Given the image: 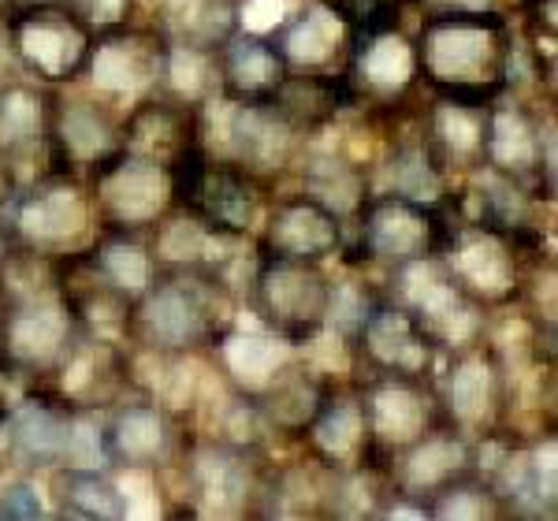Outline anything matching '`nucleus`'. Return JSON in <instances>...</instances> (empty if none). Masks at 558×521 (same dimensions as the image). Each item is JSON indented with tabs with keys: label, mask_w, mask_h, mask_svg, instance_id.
<instances>
[{
	"label": "nucleus",
	"mask_w": 558,
	"mask_h": 521,
	"mask_svg": "<svg viewBox=\"0 0 558 521\" xmlns=\"http://www.w3.org/2000/svg\"><path fill=\"white\" fill-rule=\"evenodd\" d=\"M83 20L94 26L97 34L120 31V26L134 23V12H138V0H68Z\"/></svg>",
	"instance_id": "c756f323"
},
{
	"label": "nucleus",
	"mask_w": 558,
	"mask_h": 521,
	"mask_svg": "<svg viewBox=\"0 0 558 521\" xmlns=\"http://www.w3.org/2000/svg\"><path fill=\"white\" fill-rule=\"evenodd\" d=\"M476 473L473 465V439L458 433L451 421L432 425L425 436H417L410 447L391 455L387 462V484L391 496H407L428 510V499L444 492L447 484Z\"/></svg>",
	"instance_id": "2eb2a0df"
},
{
	"label": "nucleus",
	"mask_w": 558,
	"mask_h": 521,
	"mask_svg": "<svg viewBox=\"0 0 558 521\" xmlns=\"http://www.w3.org/2000/svg\"><path fill=\"white\" fill-rule=\"evenodd\" d=\"M362 407L373 436L376 462L387 470L391 455L410 447L417 436H425L432 425L444 421L436 388L432 380H407V376H362L357 380Z\"/></svg>",
	"instance_id": "4468645a"
},
{
	"label": "nucleus",
	"mask_w": 558,
	"mask_h": 521,
	"mask_svg": "<svg viewBox=\"0 0 558 521\" xmlns=\"http://www.w3.org/2000/svg\"><path fill=\"white\" fill-rule=\"evenodd\" d=\"M228 160L257 179H272L299 157V131L279 116L272 101H231Z\"/></svg>",
	"instance_id": "a211bd4d"
},
{
	"label": "nucleus",
	"mask_w": 558,
	"mask_h": 521,
	"mask_svg": "<svg viewBox=\"0 0 558 521\" xmlns=\"http://www.w3.org/2000/svg\"><path fill=\"white\" fill-rule=\"evenodd\" d=\"M387 299L417 317V325L436 339L439 350H458L473 339L488 336V310L476 305L458 287L439 257H421L410 265L391 268Z\"/></svg>",
	"instance_id": "6e6552de"
},
{
	"label": "nucleus",
	"mask_w": 558,
	"mask_h": 521,
	"mask_svg": "<svg viewBox=\"0 0 558 521\" xmlns=\"http://www.w3.org/2000/svg\"><path fill=\"white\" fill-rule=\"evenodd\" d=\"M265 179L250 175L246 168L228 157H209L202 175V191H197L194 209L202 220H209L216 231L228 235H254L265 220Z\"/></svg>",
	"instance_id": "412c9836"
},
{
	"label": "nucleus",
	"mask_w": 558,
	"mask_h": 521,
	"mask_svg": "<svg viewBox=\"0 0 558 521\" xmlns=\"http://www.w3.org/2000/svg\"><path fill=\"white\" fill-rule=\"evenodd\" d=\"M287 347L291 343L279 339L276 331H239L228 325L209 343V354L231 391L257 399L260 388L279 373V365L291 358Z\"/></svg>",
	"instance_id": "b1692460"
},
{
	"label": "nucleus",
	"mask_w": 558,
	"mask_h": 521,
	"mask_svg": "<svg viewBox=\"0 0 558 521\" xmlns=\"http://www.w3.org/2000/svg\"><path fill=\"white\" fill-rule=\"evenodd\" d=\"M444 358L447 369L432 376L444 421H451L470 439L499 433L510 413V376L495 343L484 336L458 350H444Z\"/></svg>",
	"instance_id": "423d86ee"
},
{
	"label": "nucleus",
	"mask_w": 558,
	"mask_h": 521,
	"mask_svg": "<svg viewBox=\"0 0 558 521\" xmlns=\"http://www.w3.org/2000/svg\"><path fill=\"white\" fill-rule=\"evenodd\" d=\"M52 502L60 518L78 521H120L128 518V496L105 470L89 462H64L49 477Z\"/></svg>",
	"instance_id": "bb28decb"
},
{
	"label": "nucleus",
	"mask_w": 558,
	"mask_h": 521,
	"mask_svg": "<svg viewBox=\"0 0 558 521\" xmlns=\"http://www.w3.org/2000/svg\"><path fill=\"white\" fill-rule=\"evenodd\" d=\"M94 194L101 228L149 231L153 223L172 209V179L168 165L149 160L142 153L120 149L86 175Z\"/></svg>",
	"instance_id": "9d476101"
},
{
	"label": "nucleus",
	"mask_w": 558,
	"mask_h": 521,
	"mask_svg": "<svg viewBox=\"0 0 558 521\" xmlns=\"http://www.w3.org/2000/svg\"><path fill=\"white\" fill-rule=\"evenodd\" d=\"M12 4H15V0H0V23H4L8 12H12Z\"/></svg>",
	"instance_id": "72a5a7b5"
},
{
	"label": "nucleus",
	"mask_w": 558,
	"mask_h": 521,
	"mask_svg": "<svg viewBox=\"0 0 558 521\" xmlns=\"http://www.w3.org/2000/svg\"><path fill=\"white\" fill-rule=\"evenodd\" d=\"M444 350L417 325L413 313L380 294L350 336V362L357 376H407L432 380Z\"/></svg>",
	"instance_id": "1a4fd4ad"
},
{
	"label": "nucleus",
	"mask_w": 558,
	"mask_h": 521,
	"mask_svg": "<svg viewBox=\"0 0 558 521\" xmlns=\"http://www.w3.org/2000/svg\"><path fill=\"white\" fill-rule=\"evenodd\" d=\"M157 26L168 41L220 49L239 31V0H160Z\"/></svg>",
	"instance_id": "c85d7f7f"
},
{
	"label": "nucleus",
	"mask_w": 558,
	"mask_h": 521,
	"mask_svg": "<svg viewBox=\"0 0 558 521\" xmlns=\"http://www.w3.org/2000/svg\"><path fill=\"white\" fill-rule=\"evenodd\" d=\"M20 246L12 235V228H8V220H4V213H0V268H4V260L12 257V250Z\"/></svg>",
	"instance_id": "473e14b6"
},
{
	"label": "nucleus",
	"mask_w": 558,
	"mask_h": 521,
	"mask_svg": "<svg viewBox=\"0 0 558 521\" xmlns=\"http://www.w3.org/2000/svg\"><path fill=\"white\" fill-rule=\"evenodd\" d=\"M413 49L432 97L492 105L514 86L518 34L499 8H428Z\"/></svg>",
	"instance_id": "f257e3e1"
},
{
	"label": "nucleus",
	"mask_w": 558,
	"mask_h": 521,
	"mask_svg": "<svg viewBox=\"0 0 558 521\" xmlns=\"http://www.w3.org/2000/svg\"><path fill=\"white\" fill-rule=\"evenodd\" d=\"M451 239V217L439 202L410 194H368L347 220L343 250L357 265H384L387 272L421 257H439Z\"/></svg>",
	"instance_id": "20e7f679"
},
{
	"label": "nucleus",
	"mask_w": 558,
	"mask_h": 521,
	"mask_svg": "<svg viewBox=\"0 0 558 521\" xmlns=\"http://www.w3.org/2000/svg\"><path fill=\"white\" fill-rule=\"evenodd\" d=\"M216 60H220L223 101H272L283 78L291 75V64L272 34L235 31L216 49Z\"/></svg>",
	"instance_id": "4be33fe9"
},
{
	"label": "nucleus",
	"mask_w": 558,
	"mask_h": 521,
	"mask_svg": "<svg viewBox=\"0 0 558 521\" xmlns=\"http://www.w3.org/2000/svg\"><path fill=\"white\" fill-rule=\"evenodd\" d=\"M302 194H310L313 202H320L324 209H331L339 220H350L365 205L368 191V172L354 160H347L343 153H305L302 160Z\"/></svg>",
	"instance_id": "cd10ccee"
},
{
	"label": "nucleus",
	"mask_w": 558,
	"mask_h": 521,
	"mask_svg": "<svg viewBox=\"0 0 558 521\" xmlns=\"http://www.w3.org/2000/svg\"><path fill=\"white\" fill-rule=\"evenodd\" d=\"M41 496H38V484L31 481H8L0 488V521H34L41 518Z\"/></svg>",
	"instance_id": "7c9ffc66"
},
{
	"label": "nucleus",
	"mask_w": 558,
	"mask_h": 521,
	"mask_svg": "<svg viewBox=\"0 0 558 521\" xmlns=\"http://www.w3.org/2000/svg\"><path fill=\"white\" fill-rule=\"evenodd\" d=\"M168 38L157 26H120V31L97 34L94 57L86 75L94 86V97L112 105L116 112H131L138 101H146L160 89Z\"/></svg>",
	"instance_id": "9b49d317"
},
{
	"label": "nucleus",
	"mask_w": 558,
	"mask_h": 521,
	"mask_svg": "<svg viewBox=\"0 0 558 521\" xmlns=\"http://www.w3.org/2000/svg\"><path fill=\"white\" fill-rule=\"evenodd\" d=\"M231 287L205 268H160L157 283L134 302L131 347L157 358H186L209 350L231 325Z\"/></svg>",
	"instance_id": "f03ea898"
},
{
	"label": "nucleus",
	"mask_w": 558,
	"mask_h": 521,
	"mask_svg": "<svg viewBox=\"0 0 558 521\" xmlns=\"http://www.w3.org/2000/svg\"><path fill=\"white\" fill-rule=\"evenodd\" d=\"M86 260H89V268L131 305L138 302L160 276V260L153 254L149 231L101 228L97 239L86 246Z\"/></svg>",
	"instance_id": "393cba45"
},
{
	"label": "nucleus",
	"mask_w": 558,
	"mask_h": 521,
	"mask_svg": "<svg viewBox=\"0 0 558 521\" xmlns=\"http://www.w3.org/2000/svg\"><path fill=\"white\" fill-rule=\"evenodd\" d=\"M123 149V112L101 97L52 94L49 138H45V175L86 179L97 165Z\"/></svg>",
	"instance_id": "f8f14e48"
},
{
	"label": "nucleus",
	"mask_w": 558,
	"mask_h": 521,
	"mask_svg": "<svg viewBox=\"0 0 558 521\" xmlns=\"http://www.w3.org/2000/svg\"><path fill=\"white\" fill-rule=\"evenodd\" d=\"M343 235L347 220H339L336 213L324 209L320 202H313L310 194H291L265 209L257 250L272 257L317 260V265H324L328 257L343 254Z\"/></svg>",
	"instance_id": "dca6fc26"
},
{
	"label": "nucleus",
	"mask_w": 558,
	"mask_h": 521,
	"mask_svg": "<svg viewBox=\"0 0 558 521\" xmlns=\"http://www.w3.org/2000/svg\"><path fill=\"white\" fill-rule=\"evenodd\" d=\"M331 388H336V380H331L328 373H317L310 362L291 354L279 365V373L272 380L260 388L254 407L260 410V417H265L272 436L302 439L305 428L313 425V417L320 413Z\"/></svg>",
	"instance_id": "5701e85b"
},
{
	"label": "nucleus",
	"mask_w": 558,
	"mask_h": 521,
	"mask_svg": "<svg viewBox=\"0 0 558 521\" xmlns=\"http://www.w3.org/2000/svg\"><path fill=\"white\" fill-rule=\"evenodd\" d=\"M421 138L444 175H473L484 168V142H488V105H465L432 97L428 112L417 123Z\"/></svg>",
	"instance_id": "aec40b11"
},
{
	"label": "nucleus",
	"mask_w": 558,
	"mask_h": 521,
	"mask_svg": "<svg viewBox=\"0 0 558 521\" xmlns=\"http://www.w3.org/2000/svg\"><path fill=\"white\" fill-rule=\"evenodd\" d=\"M250 302L268 331H276L291 347H310L328 325L331 276L317 260L272 257L257 250Z\"/></svg>",
	"instance_id": "0eeeda50"
},
{
	"label": "nucleus",
	"mask_w": 558,
	"mask_h": 521,
	"mask_svg": "<svg viewBox=\"0 0 558 521\" xmlns=\"http://www.w3.org/2000/svg\"><path fill=\"white\" fill-rule=\"evenodd\" d=\"M305 447H310V458L328 470H376L387 473L380 462H376L373 451V436H368V421H365V407H362V391L354 388H331L328 399H324L320 413L313 417V425L305 428Z\"/></svg>",
	"instance_id": "f3484780"
},
{
	"label": "nucleus",
	"mask_w": 558,
	"mask_h": 521,
	"mask_svg": "<svg viewBox=\"0 0 558 521\" xmlns=\"http://www.w3.org/2000/svg\"><path fill=\"white\" fill-rule=\"evenodd\" d=\"M101 433V458L120 470H165L183 455V433L175 413L153 395H131L108 407Z\"/></svg>",
	"instance_id": "ddd939ff"
},
{
	"label": "nucleus",
	"mask_w": 558,
	"mask_h": 521,
	"mask_svg": "<svg viewBox=\"0 0 558 521\" xmlns=\"http://www.w3.org/2000/svg\"><path fill=\"white\" fill-rule=\"evenodd\" d=\"M4 220L20 246L49 257L78 254L101 231L97 205L86 179L75 175H38L20 186Z\"/></svg>",
	"instance_id": "39448f33"
},
{
	"label": "nucleus",
	"mask_w": 558,
	"mask_h": 521,
	"mask_svg": "<svg viewBox=\"0 0 558 521\" xmlns=\"http://www.w3.org/2000/svg\"><path fill=\"white\" fill-rule=\"evenodd\" d=\"M0 41L23 78L60 89L86 75L97 31L68 0H20L0 23Z\"/></svg>",
	"instance_id": "7ed1b4c3"
},
{
	"label": "nucleus",
	"mask_w": 558,
	"mask_h": 521,
	"mask_svg": "<svg viewBox=\"0 0 558 521\" xmlns=\"http://www.w3.org/2000/svg\"><path fill=\"white\" fill-rule=\"evenodd\" d=\"M52 116V89L34 78H0V149L20 165L23 157L45 153Z\"/></svg>",
	"instance_id": "a878e982"
},
{
	"label": "nucleus",
	"mask_w": 558,
	"mask_h": 521,
	"mask_svg": "<svg viewBox=\"0 0 558 521\" xmlns=\"http://www.w3.org/2000/svg\"><path fill=\"white\" fill-rule=\"evenodd\" d=\"M272 38L291 71H347L354 31L339 0H313L302 8V15L279 23Z\"/></svg>",
	"instance_id": "6ab92c4d"
},
{
	"label": "nucleus",
	"mask_w": 558,
	"mask_h": 521,
	"mask_svg": "<svg viewBox=\"0 0 558 521\" xmlns=\"http://www.w3.org/2000/svg\"><path fill=\"white\" fill-rule=\"evenodd\" d=\"M20 186H23V179H20V172H15V160L0 149V213L12 205V197L20 194Z\"/></svg>",
	"instance_id": "2f4dec72"
}]
</instances>
